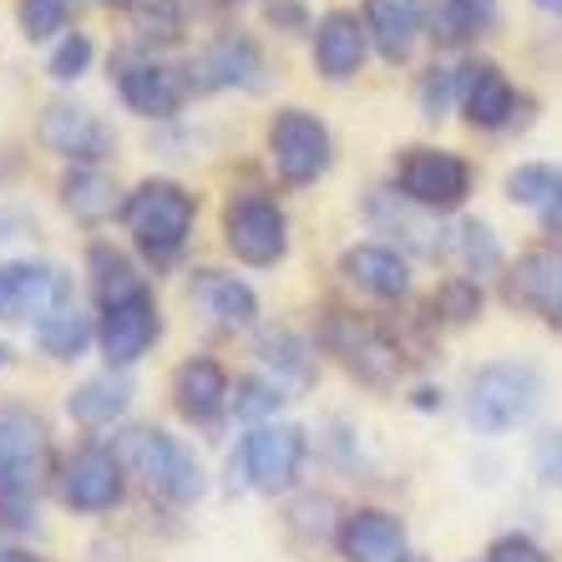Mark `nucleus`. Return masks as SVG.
Instances as JSON below:
<instances>
[{
	"label": "nucleus",
	"mask_w": 562,
	"mask_h": 562,
	"mask_svg": "<svg viewBox=\"0 0 562 562\" xmlns=\"http://www.w3.org/2000/svg\"><path fill=\"white\" fill-rule=\"evenodd\" d=\"M228 401H234L228 370L218 360H209V355H193V360H183V366L172 370V406H178L183 420H193V426L218 420Z\"/></svg>",
	"instance_id": "16"
},
{
	"label": "nucleus",
	"mask_w": 562,
	"mask_h": 562,
	"mask_svg": "<svg viewBox=\"0 0 562 562\" xmlns=\"http://www.w3.org/2000/svg\"><path fill=\"white\" fill-rule=\"evenodd\" d=\"M71 0H21V31L26 41H52L56 31H66Z\"/></svg>",
	"instance_id": "37"
},
{
	"label": "nucleus",
	"mask_w": 562,
	"mask_h": 562,
	"mask_svg": "<svg viewBox=\"0 0 562 562\" xmlns=\"http://www.w3.org/2000/svg\"><path fill=\"white\" fill-rule=\"evenodd\" d=\"M41 143L52 147L56 157H66L71 168H97L112 157L117 137L97 117L92 106H77V102H52L41 112Z\"/></svg>",
	"instance_id": "12"
},
{
	"label": "nucleus",
	"mask_w": 562,
	"mask_h": 562,
	"mask_svg": "<svg viewBox=\"0 0 562 562\" xmlns=\"http://www.w3.org/2000/svg\"><path fill=\"white\" fill-rule=\"evenodd\" d=\"M537 11H548V15H562V0H532Z\"/></svg>",
	"instance_id": "46"
},
{
	"label": "nucleus",
	"mask_w": 562,
	"mask_h": 562,
	"mask_svg": "<svg viewBox=\"0 0 562 562\" xmlns=\"http://www.w3.org/2000/svg\"><path fill=\"white\" fill-rule=\"evenodd\" d=\"M319 340H325V350L335 355L360 385H370V391H391L395 380H401V370H406L401 345H395L385 329L370 325V319H355V314H340V310L325 314Z\"/></svg>",
	"instance_id": "6"
},
{
	"label": "nucleus",
	"mask_w": 562,
	"mask_h": 562,
	"mask_svg": "<svg viewBox=\"0 0 562 562\" xmlns=\"http://www.w3.org/2000/svg\"><path fill=\"white\" fill-rule=\"evenodd\" d=\"M61 203L81 223H102L117 213V188H112V178L102 168H71L61 178Z\"/></svg>",
	"instance_id": "32"
},
{
	"label": "nucleus",
	"mask_w": 562,
	"mask_h": 562,
	"mask_svg": "<svg viewBox=\"0 0 562 562\" xmlns=\"http://www.w3.org/2000/svg\"><path fill=\"white\" fill-rule=\"evenodd\" d=\"M532 471H537V482L542 486H562V431H537Z\"/></svg>",
	"instance_id": "40"
},
{
	"label": "nucleus",
	"mask_w": 562,
	"mask_h": 562,
	"mask_svg": "<svg viewBox=\"0 0 562 562\" xmlns=\"http://www.w3.org/2000/svg\"><path fill=\"white\" fill-rule=\"evenodd\" d=\"M52 471V436L26 406H0V507L26 512Z\"/></svg>",
	"instance_id": "4"
},
{
	"label": "nucleus",
	"mask_w": 562,
	"mask_h": 562,
	"mask_svg": "<svg viewBox=\"0 0 562 562\" xmlns=\"http://www.w3.org/2000/svg\"><path fill=\"white\" fill-rule=\"evenodd\" d=\"M335 548H340L345 562H401L406 558V527H401V517L380 507L350 512Z\"/></svg>",
	"instance_id": "19"
},
{
	"label": "nucleus",
	"mask_w": 562,
	"mask_h": 562,
	"mask_svg": "<svg viewBox=\"0 0 562 562\" xmlns=\"http://www.w3.org/2000/svg\"><path fill=\"white\" fill-rule=\"evenodd\" d=\"M5 360H11V350H5V345H0V366H5Z\"/></svg>",
	"instance_id": "47"
},
{
	"label": "nucleus",
	"mask_w": 562,
	"mask_h": 562,
	"mask_svg": "<svg viewBox=\"0 0 562 562\" xmlns=\"http://www.w3.org/2000/svg\"><path fill=\"white\" fill-rule=\"evenodd\" d=\"M507 198L517 209L537 213L548 234H562V168L558 162H522L507 172Z\"/></svg>",
	"instance_id": "24"
},
{
	"label": "nucleus",
	"mask_w": 562,
	"mask_h": 562,
	"mask_svg": "<svg viewBox=\"0 0 562 562\" xmlns=\"http://www.w3.org/2000/svg\"><path fill=\"white\" fill-rule=\"evenodd\" d=\"M340 274L370 300H406L411 289V263L385 244H355L340 259Z\"/></svg>",
	"instance_id": "22"
},
{
	"label": "nucleus",
	"mask_w": 562,
	"mask_h": 562,
	"mask_svg": "<svg viewBox=\"0 0 562 562\" xmlns=\"http://www.w3.org/2000/svg\"><path fill=\"white\" fill-rule=\"evenodd\" d=\"M117 457H122V467H127L153 497L168 502V507H193V502L203 497V486H209L203 461H198L178 436L157 431V426L127 431L117 441Z\"/></svg>",
	"instance_id": "1"
},
{
	"label": "nucleus",
	"mask_w": 562,
	"mask_h": 562,
	"mask_svg": "<svg viewBox=\"0 0 562 562\" xmlns=\"http://www.w3.org/2000/svg\"><path fill=\"white\" fill-rule=\"evenodd\" d=\"M401 562H426V558H416V552H406V558H401Z\"/></svg>",
	"instance_id": "48"
},
{
	"label": "nucleus",
	"mask_w": 562,
	"mask_h": 562,
	"mask_svg": "<svg viewBox=\"0 0 562 562\" xmlns=\"http://www.w3.org/2000/svg\"><path fill=\"white\" fill-rule=\"evenodd\" d=\"M537 406H542V375L527 360H492L467 385V416L482 436H502L512 426H522V420H532Z\"/></svg>",
	"instance_id": "3"
},
{
	"label": "nucleus",
	"mask_w": 562,
	"mask_h": 562,
	"mask_svg": "<svg viewBox=\"0 0 562 562\" xmlns=\"http://www.w3.org/2000/svg\"><path fill=\"white\" fill-rule=\"evenodd\" d=\"M127 15H132L137 41H147V46H172V41H183V26H188L183 0H127Z\"/></svg>",
	"instance_id": "33"
},
{
	"label": "nucleus",
	"mask_w": 562,
	"mask_h": 562,
	"mask_svg": "<svg viewBox=\"0 0 562 562\" xmlns=\"http://www.w3.org/2000/svg\"><path fill=\"white\" fill-rule=\"evenodd\" d=\"M284 401H289V395L274 391L263 375H249V380H238V385H234V411L244 420H254V426H263V416H274Z\"/></svg>",
	"instance_id": "36"
},
{
	"label": "nucleus",
	"mask_w": 562,
	"mask_h": 562,
	"mask_svg": "<svg viewBox=\"0 0 562 562\" xmlns=\"http://www.w3.org/2000/svg\"><path fill=\"white\" fill-rule=\"evenodd\" d=\"M15 223H21V218H15V213H5V209H0V244H5V238L15 234Z\"/></svg>",
	"instance_id": "43"
},
{
	"label": "nucleus",
	"mask_w": 562,
	"mask_h": 562,
	"mask_svg": "<svg viewBox=\"0 0 562 562\" xmlns=\"http://www.w3.org/2000/svg\"><path fill=\"white\" fill-rule=\"evenodd\" d=\"M87 263H92V294L102 310H117V304H132L147 294V279L137 274L127 254L112 249V244H92Z\"/></svg>",
	"instance_id": "28"
},
{
	"label": "nucleus",
	"mask_w": 562,
	"mask_h": 562,
	"mask_svg": "<svg viewBox=\"0 0 562 562\" xmlns=\"http://www.w3.org/2000/svg\"><path fill=\"white\" fill-rule=\"evenodd\" d=\"M366 46H370V31L355 11L319 15V26H314V66H319L325 81H350L366 66Z\"/></svg>",
	"instance_id": "17"
},
{
	"label": "nucleus",
	"mask_w": 562,
	"mask_h": 562,
	"mask_svg": "<svg viewBox=\"0 0 562 562\" xmlns=\"http://www.w3.org/2000/svg\"><path fill=\"white\" fill-rule=\"evenodd\" d=\"M507 300L548 325H562V244H537L517 259L507 274Z\"/></svg>",
	"instance_id": "14"
},
{
	"label": "nucleus",
	"mask_w": 562,
	"mask_h": 562,
	"mask_svg": "<svg viewBox=\"0 0 562 562\" xmlns=\"http://www.w3.org/2000/svg\"><path fill=\"white\" fill-rule=\"evenodd\" d=\"M304 457H310V441H304L300 426H274L263 420L254 426L244 441H238V457H228V476H244V486L263 492V497H279L300 482Z\"/></svg>",
	"instance_id": "5"
},
{
	"label": "nucleus",
	"mask_w": 562,
	"mask_h": 562,
	"mask_svg": "<svg viewBox=\"0 0 562 562\" xmlns=\"http://www.w3.org/2000/svg\"><path fill=\"white\" fill-rule=\"evenodd\" d=\"M284 527H289V542L300 552H319L325 542H340L345 517H340V507H335V497H300L289 507Z\"/></svg>",
	"instance_id": "31"
},
{
	"label": "nucleus",
	"mask_w": 562,
	"mask_h": 562,
	"mask_svg": "<svg viewBox=\"0 0 562 562\" xmlns=\"http://www.w3.org/2000/svg\"><path fill=\"white\" fill-rule=\"evenodd\" d=\"M259 366H263V380L284 395L310 391L314 385V355L294 329H269V335H263L259 340Z\"/></svg>",
	"instance_id": "27"
},
{
	"label": "nucleus",
	"mask_w": 562,
	"mask_h": 562,
	"mask_svg": "<svg viewBox=\"0 0 562 562\" xmlns=\"http://www.w3.org/2000/svg\"><path fill=\"white\" fill-rule=\"evenodd\" d=\"M193 71V87L198 92H223V87H259V71H263V56L249 36H218L209 52L198 56Z\"/></svg>",
	"instance_id": "20"
},
{
	"label": "nucleus",
	"mask_w": 562,
	"mask_h": 562,
	"mask_svg": "<svg viewBox=\"0 0 562 562\" xmlns=\"http://www.w3.org/2000/svg\"><path fill=\"white\" fill-rule=\"evenodd\" d=\"M157 335H162V325H157L153 294H143V300H132V304H117V310H102V325H97V340H102V355L112 370L137 366L157 345Z\"/></svg>",
	"instance_id": "15"
},
{
	"label": "nucleus",
	"mask_w": 562,
	"mask_h": 562,
	"mask_svg": "<svg viewBox=\"0 0 562 562\" xmlns=\"http://www.w3.org/2000/svg\"><path fill=\"white\" fill-rule=\"evenodd\" d=\"M188 300H193V310L203 314L213 329H249L254 319H259L254 289L234 274H218V269H198L193 284H188Z\"/></svg>",
	"instance_id": "18"
},
{
	"label": "nucleus",
	"mask_w": 562,
	"mask_h": 562,
	"mask_svg": "<svg viewBox=\"0 0 562 562\" xmlns=\"http://www.w3.org/2000/svg\"><path fill=\"white\" fill-rule=\"evenodd\" d=\"M127 486V467L112 446H87L66 461L61 471V502L71 512H112Z\"/></svg>",
	"instance_id": "13"
},
{
	"label": "nucleus",
	"mask_w": 562,
	"mask_h": 562,
	"mask_svg": "<svg viewBox=\"0 0 562 562\" xmlns=\"http://www.w3.org/2000/svg\"><path fill=\"white\" fill-rule=\"evenodd\" d=\"M269 157H274V172L289 188H304L329 172L335 143H329V127L314 117V112L284 106V112L269 122Z\"/></svg>",
	"instance_id": "7"
},
{
	"label": "nucleus",
	"mask_w": 562,
	"mask_h": 562,
	"mask_svg": "<svg viewBox=\"0 0 562 562\" xmlns=\"http://www.w3.org/2000/svg\"><path fill=\"white\" fill-rule=\"evenodd\" d=\"M193 218H198L193 193L183 183H168V178L132 188V198L122 203V223H127L132 244L153 263H172L183 254L188 234H193Z\"/></svg>",
	"instance_id": "2"
},
{
	"label": "nucleus",
	"mask_w": 562,
	"mask_h": 562,
	"mask_svg": "<svg viewBox=\"0 0 562 562\" xmlns=\"http://www.w3.org/2000/svg\"><path fill=\"white\" fill-rule=\"evenodd\" d=\"M416 406L431 411V406H441V395H436V391H416Z\"/></svg>",
	"instance_id": "45"
},
{
	"label": "nucleus",
	"mask_w": 562,
	"mask_h": 562,
	"mask_svg": "<svg viewBox=\"0 0 562 562\" xmlns=\"http://www.w3.org/2000/svg\"><path fill=\"white\" fill-rule=\"evenodd\" d=\"M461 112H467L471 127L497 132L517 112V92H512V81L492 61H471L461 66Z\"/></svg>",
	"instance_id": "21"
},
{
	"label": "nucleus",
	"mask_w": 562,
	"mask_h": 562,
	"mask_svg": "<svg viewBox=\"0 0 562 562\" xmlns=\"http://www.w3.org/2000/svg\"><path fill=\"white\" fill-rule=\"evenodd\" d=\"M223 244L254 269H274L289 254V218L274 198H234L223 213Z\"/></svg>",
	"instance_id": "8"
},
{
	"label": "nucleus",
	"mask_w": 562,
	"mask_h": 562,
	"mask_svg": "<svg viewBox=\"0 0 562 562\" xmlns=\"http://www.w3.org/2000/svg\"><path fill=\"white\" fill-rule=\"evenodd\" d=\"M71 310V279L56 263H0V325L15 319H52V314Z\"/></svg>",
	"instance_id": "10"
},
{
	"label": "nucleus",
	"mask_w": 562,
	"mask_h": 562,
	"mask_svg": "<svg viewBox=\"0 0 562 562\" xmlns=\"http://www.w3.org/2000/svg\"><path fill=\"white\" fill-rule=\"evenodd\" d=\"M366 218L375 223L380 234H395L406 249L416 254H441V238H431L426 228V209H416L406 193H391V188H375L366 198Z\"/></svg>",
	"instance_id": "26"
},
{
	"label": "nucleus",
	"mask_w": 562,
	"mask_h": 562,
	"mask_svg": "<svg viewBox=\"0 0 562 562\" xmlns=\"http://www.w3.org/2000/svg\"><path fill=\"white\" fill-rule=\"evenodd\" d=\"M87 66H92V36H87V31H71L52 52V77L77 81V77H87Z\"/></svg>",
	"instance_id": "39"
},
{
	"label": "nucleus",
	"mask_w": 562,
	"mask_h": 562,
	"mask_svg": "<svg viewBox=\"0 0 562 562\" xmlns=\"http://www.w3.org/2000/svg\"><path fill=\"white\" fill-rule=\"evenodd\" d=\"M441 254L461 269V279H482L492 274V269H502V244L497 234L486 228V223H457L451 234L441 238Z\"/></svg>",
	"instance_id": "30"
},
{
	"label": "nucleus",
	"mask_w": 562,
	"mask_h": 562,
	"mask_svg": "<svg viewBox=\"0 0 562 562\" xmlns=\"http://www.w3.org/2000/svg\"><path fill=\"white\" fill-rule=\"evenodd\" d=\"M486 562H552V558L537 548L532 537H502V542H492Z\"/></svg>",
	"instance_id": "41"
},
{
	"label": "nucleus",
	"mask_w": 562,
	"mask_h": 562,
	"mask_svg": "<svg viewBox=\"0 0 562 562\" xmlns=\"http://www.w3.org/2000/svg\"><path fill=\"white\" fill-rule=\"evenodd\" d=\"M0 562H41V558H31V552H15V548H0Z\"/></svg>",
	"instance_id": "44"
},
{
	"label": "nucleus",
	"mask_w": 562,
	"mask_h": 562,
	"mask_svg": "<svg viewBox=\"0 0 562 562\" xmlns=\"http://www.w3.org/2000/svg\"><path fill=\"white\" fill-rule=\"evenodd\" d=\"M366 31L385 61H411L420 31H426V11H420V0H370Z\"/></svg>",
	"instance_id": "23"
},
{
	"label": "nucleus",
	"mask_w": 562,
	"mask_h": 562,
	"mask_svg": "<svg viewBox=\"0 0 562 562\" xmlns=\"http://www.w3.org/2000/svg\"><path fill=\"white\" fill-rule=\"evenodd\" d=\"M132 406V380L122 375V370H106V375L87 380V385H77L71 391V401H66V411L81 420V426H112V420H122Z\"/></svg>",
	"instance_id": "29"
},
{
	"label": "nucleus",
	"mask_w": 562,
	"mask_h": 562,
	"mask_svg": "<svg viewBox=\"0 0 562 562\" xmlns=\"http://www.w3.org/2000/svg\"><path fill=\"white\" fill-rule=\"evenodd\" d=\"M451 102H461V66H431L420 81V106L426 117H446Z\"/></svg>",
	"instance_id": "38"
},
{
	"label": "nucleus",
	"mask_w": 562,
	"mask_h": 562,
	"mask_svg": "<svg viewBox=\"0 0 562 562\" xmlns=\"http://www.w3.org/2000/svg\"><path fill=\"white\" fill-rule=\"evenodd\" d=\"M497 0H436L431 5V21H426V36L436 41V46H446V52H457V46H471V41L492 36V26H497Z\"/></svg>",
	"instance_id": "25"
},
{
	"label": "nucleus",
	"mask_w": 562,
	"mask_h": 562,
	"mask_svg": "<svg viewBox=\"0 0 562 562\" xmlns=\"http://www.w3.org/2000/svg\"><path fill=\"white\" fill-rule=\"evenodd\" d=\"M117 92L137 117H178V106L198 92L188 66H168L153 56L122 52L117 56Z\"/></svg>",
	"instance_id": "9"
},
{
	"label": "nucleus",
	"mask_w": 562,
	"mask_h": 562,
	"mask_svg": "<svg viewBox=\"0 0 562 562\" xmlns=\"http://www.w3.org/2000/svg\"><path fill=\"white\" fill-rule=\"evenodd\" d=\"M436 310H441V319H451V325H471L476 314H482V284L476 279H446L441 289H436Z\"/></svg>",
	"instance_id": "35"
},
{
	"label": "nucleus",
	"mask_w": 562,
	"mask_h": 562,
	"mask_svg": "<svg viewBox=\"0 0 562 562\" xmlns=\"http://www.w3.org/2000/svg\"><path fill=\"white\" fill-rule=\"evenodd\" d=\"M92 335H97L92 319H87V314H77V304L36 325V345L52 355V360H81V355H87V345H92Z\"/></svg>",
	"instance_id": "34"
},
{
	"label": "nucleus",
	"mask_w": 562,
	"mask_h": 562,
	"mask_svg": "<svg viewBox=\"0 0 562 562\" xmlns=\"http://www.w3.org/2000/svg\"><path fill=\"white\" fill-rule=\"evenodd\" d=\"M269 21H274V26H289V31H304V11L300 5H289V0L269 5Z\"/></svg>",
	"instance_id": "42"
},
{
	"label": "nucleus",
	"mask_w": 562,
	"mask_h": 562,
	"mask_svg": "<svg viewBox=\"0 0 562 562\" xmlns=\"http://www.w3.org/2000/svg\"><path fill=\"white\" fill-rule=\"evenodd\" d=\"M401 193L426 213H451L471 193V168L446 147H411L401 157Z\"/></svg>",
	"instance_id": "11"
}]
</instances>
